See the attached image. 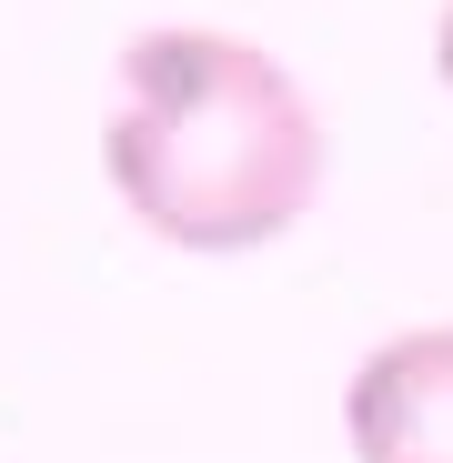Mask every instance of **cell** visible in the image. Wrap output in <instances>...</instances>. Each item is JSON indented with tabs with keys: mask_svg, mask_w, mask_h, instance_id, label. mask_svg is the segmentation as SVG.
I'll return each instance as SVG.
<instances>
[{
	"mask_svg": "<svg viewBox=\"0 0 453 463\" xmlns=\"http://www.w3.org/2000/svg\"><path fill=\"white\" fill-rule=\"evenodd\" d=\"M433 81L453 91V0H443V21H433Z\"/></svg>",
	"mask_w": 453,
	"mask_h": 463,
	"instance_id": "3957f363",
	"label": "cell"
},
{
	"mask_svg": "<svg viewBox=\"0 0 453 463\" xmlns=\"http://www.w3.org/2000/svg\"><path fill=\"white\" fill-rule=\"evenodd\" d=\"M353 463H453V323L373 343L343 383Z\"/></svg>",
	"mask_w": 453,
	"mask_h": 463,
	"instance_id": "7a4b0ae2",
	"label": "cell"
},
{
	"mask_svg": "<svg viewBox=\"0 0 453 463\" xmlns=\"http://www.w3.org/2000/svg\"><path fill=\"white\" fill-rule=\"evenodd\" d=\"M323 111L292 71L212 21H162L121 51V101L101 121V172L121 212L172 252H272L323 192Z\"/></svg>",
	"mask_w": 453,
	"mask_h": 463,
	"instance_id": "6da1fadb",
	"label": "cell"
}]
</instances>
